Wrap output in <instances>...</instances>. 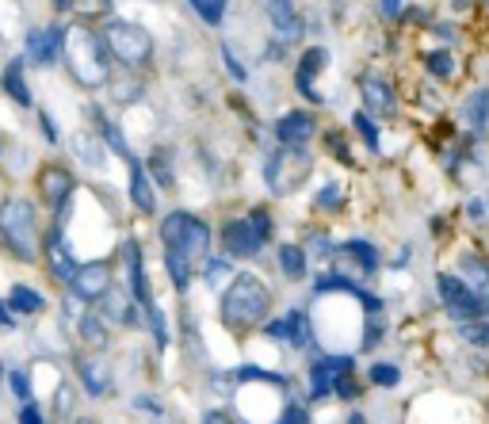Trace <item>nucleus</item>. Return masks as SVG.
<instances>
[{
	"label": "nucleus",
	"mask_w": 489,
	"mask_h": 424,
	"mask_svg": "<svg viewBox=\"0 0 489 424\" xmlns=\"http://www.w3.org/2000/svg\"><path fill=\"white\" fill-rule=\"evenodd\" d=\"M61 58H66L69 66V77L80 84V89H108L112 80V50L108 42H103V31H92L89 24H73L66 27V38H61Z\"/></svg>",
	"instance_id": "f257e3e1"
},
{
	"label": "nucleus",
	"mask_w": 489,
	"mask_h": 424,
	"mask_svg": "<svg viewBox=\"0 0 489 424\" xmlns=\"http://www.w3.org/2000/svg\"><path fill=\"white\" fill-rule=\"evenodd\" d=\"M271 313V287L257 271H233L222 291L218 317L229 333H252L268 322Z\"/></svg>",
	"instance_id": "f03ea898"
},
{
	"label": "nucleus",
	"mask_w": 489,
	"mask_h": 424,
	"mask_svg": "<svg viewBox=\"0 0 489 424\" xmlns=\"http://www.w3.org/2000/svg\"><path fill=\"white\" fill-rule=\"evenodd\" d=\"M0 241L19 264H35L42 252V229H38V207L24 196H12L0 203Z\"/></svg>",
	"instance_id": "7ed1b4c3"
},
{
	"label": "nucleus",
	"mask_w": 489,
	"mask_h": 424,
	"mask_svg": "<svg viewBox=\"0 0 489 424\" xmlns=\"http://www.w3.org/2000/svg\"><path fill=\"white\" fill-rule=\"evenodd\" d=\"M310 176H314V157H310L306 145H283L280 142V150H271L264 161V187L275 199L303 192Z\"/></svg>",
	"instance_id": "20e7f679"
},
{
	"label": "nucleus",
	"mask_w": 489,
	"mask_h": 424,
	"mask_svg": "<svg viewBox=\"0 0 489 424\" xmlns=\"http://www.w3.org/2000/svg\"><path fill=\"white\" fill-rule=\"evenodd\" d=\"M157 233H161L165 249H180L184 257H191L196 268H203V260L210 257V241H215L210 226L199 215H191V210H168L157 226Z\"/></svg>",
	"instance_id": "39448f33"
},
{
	"label": "nucleus",
	"mask_w": 489,
	"mask_h": 424,
	"mask_svg": "<svg viewBox=\"0 0 489 424\" xmlns=\"http://www.w3.org/2000/svg\"><path fill=\"white\" fill-rule=\"evenodd\" d=\"M103 42H108L112 58L119 61L122 69H145L154 61V35L145 31L134 19H108L103 27Z\"/></svg>",
	"instance_id": "423d86ee"
},
{
	"label": "nucleus",
	"mask_w": 489,
	"mask_h": 424,
	"mask_svg": "<svg viewBox=\"0 0 489 424\" xmlns=\"http://www.w3.org/2000/svg\"><path fill=\"white\" fill-rule=\"evenodd\" d=\"M436 294H440V302H443V310H448V317L455 325L474 322V317H489V302L462 280L459 271H440L436 275Z\"/></svg>",
	"instance_id": "0eeeda50"
},
{
	"label": "nucleus",
	"mask_w": 489,
	"mask_h": 424,
	"mask_svg": "<svg viewBox=\"0 0 489 424\" xmlns=\"http://www.w3.org/2000/svg\"><path fill=\"white\" fill-rule=\"evenodd\" d=\"M115 283V271H112V260H103V257H96V260H80L77 264V271L69 275V294L77 302H89V306H96L103 294H108V287Z\"/></svg>",
	"instance_id": "6e6552de"
},
{
	"label": "nucleus",
	"mask_w": 489,
	"mask_h": 424,
	"mask_svg": "<svg viewBox=\"0 0 489 424\" xmlns=\"http://www.w3.org/2000/svg\"><path fill=\"white\" fill-rule=\"evenodd\" d=\"M329 61H333V54H329L325 47H306V50H303V58H299V69H294V89H299V96H303L306 103H314V108H322V103H329V100H325V92L317 89V80L325 77Z\"/></svg>",
	"instance_id": "1a4fd4ad"
},
{
	"label": "nucleus",
	"mask_w": 489,
	"mask_h": 424,
	"mask_svg": "<svg viewBox=\"0 0 489 424\" xmlns=\"http://www.w3.org/2000/svg\"><path fill=\"white\" fill-rule=\"evenodd\" d=\"M356 371V359L348 352H325L317 355L310 371H306V383H310V401H322V398H333V387L340 375Z\"/></svg>",
	"instance_id": "9d476101"
},
{
	"label": "nucleus",
	"mask_w": 489,
	"mask_h": 424,
	"mask_svg": "<svg viewBox=\"0 0 489 424\" xmlns=\"http://www.w3.org/2000/svg\"><path fill=\"white\" fill-rule=\"evenodd\" d=\"M38 192L47 199V207L58 215V210H69L77 203V180L66 164H47L38 173Z\"/></svg>",
	"instance_id": "9b49d317"
},
{
	"label": "nucleus",
	"mask_w": 489,
	"mask_h": 424,
	"mask_svg": "<svg viewBox=\"0 0 489 424\" xmlns=\"http://www.w3.org/2000/svg\"><path fill=\"white\" fill-rule=\"evenodd\" d=\"M218 245L229 260H252V257H260V241H257V233H252L249 218L238 215V218H226L222 229H218Z\"/></svg>",
	"instance_id": "f8f14e48"
},
{
	"label": "nucleus",
	"mask_w": 489,
	"mask_h": 424,
	"mask_svg": "<svg viewBox=\"0 0 489 424\" xmlns=\"http://www.w3.org/2000/svg\"><path fill=\"white\" fill-rule=\"evenodd\" d=\"M42 252H47V268L54 271V280H61V283H69V275L77 271V249L69 245V238H66V229L61 226H50V233L42 238Z\"/></svg>",
	"instance_id": "ddd939ff"
},
{
	"label": "nucleus",
	"mask_w": 489,
	"mask_h": 424,
	"mask_svg": "<svg viewBox=\"0 0 489 424\" xmlns=\"http://www.w3.org/2000/svg\"><path fill=\"white\" fill-rule=\"evenodd\" d=\"M119 252H122V264H126V287H131L138 306L145 310V306L157 302V299H154V291H150V275H145V257H142L138 238H126Z\"/></svg>",
	"instance_id": "4468645a"
},
{
	"label": "nucleus",
	"mask_w": 489,
	"mask_h": 424,
	"mask_svg": "<svg viewBox=\"0 0 489 424\" xmlns=\"http://www.w3.org/2000/svg\"><path fill=\"white\" fill-rule=\"evenodd\" d=\"M268 341L275 344H291V348H303L306 336H310V317L303 310H287L280 317H268V322L260 325Z\"/></svg>",
	"instance_id": "2eb2a0df"
},
{
	"label": "nucleus",
	"mask_w": 489,
	"mask_h": 424,
	"mask_svg": "<svg viewBox=\"0 0 489 424\" xmlns=\"http://www.w3.org/2000/svg\"><path fill=\"white\" fill-rule=\"evenodd\" d=\"M61 38H66V27H58V24H50V27H35V31H27V38H24V50H27V61H31V66H38V69H47V66H54V61L61 58Z\"/></svg>",
	"instance_id": "dca6fc26"
},
{
	"label": "nucleus",
	"mask_w": 489,
	"mask_h": 424,
	"mask_svg": "<svg viewBox=\"0 0 489 424\" xmlns=\"http://www.w3.org/2000/svg\"><path fill=\"white\" fill-rule=\"evenodd\" d=\"M96 306H100V313H103V322L108 325H138V313H142L131 287H119V283H112L108 294H103Z\"/></svg>",
	"instance_id": "f3484780"
},
{
	"label": "nucleus",
	"mask_w": 489,
	"mask_h": 424,
	"mask_svg": "<svg viewBox=\"0 0 489 424\" xmlns=\"http://www.w3.org/2000/svg\"><path fill=\"white\" fill-rule=\"evenodd\" d=\"M271 134H275V142H283V145H306V142L317 134V119H314L306 108L283 111L280 119H275Z\"/></svg>",
	"instance_id": "a211bd4d"
},
{
	"label": "nucleus",
	"mask_w": 489,
	"mask_h": 424,
	"mask_svg": "<svg viewBox=\"0 0 489 424\" xmlns=\"http://www.w3.org/2000/svg\"><path fill=\"white\" fill-rule=\"evenodd\" d=\"M333 257H336V264H352L356 268V280H367V275H375L378 264H382L375 241H364V238H352L345 245H336Z\"/></svg>",
	"instance_id": "6ab92c4d"
},
{
	"label": "nucleus",
	"mask_w": 489,
	"mask_h": 424,
	"mask_svg": "<svg viewBox=\"0 0 489 424\" xmlns=\"http://www.w3.org/2000/svg\"><path fill=\"white\" fill-rule=\"evenodd\" d=\"M126 173H131V187H126V192H131L134 210L138 215H154L157 210V184L150 176V168L134 157V161H126Z\"/></svg>",
	"instance_id": "aec40b11"
},
{
	"label": "nucleus",
	"mask_w": 489,
	"mask_h": 424,
	"mask_svg": "<svg viewBox=\"0 0 489 424\" xmlns=\"http://www.w3.org/2000/svg\"><path fill=\"white\" fill-rule=\"evenodd\" d=\"M359 100H364V108L371 115H394L398 111V96L390 89V80H382L375 73L359 77Z\"/></svg>",
	"instance_id": "412c9836"
},
{
	"label": "nucleus",
	"mask_w": 489,
	"mask_h": 424,
	"mask_svg": "<svg viewBox=\"0 0 489 424\" xmlns=\"http://www.w3.org/2000/svg\"><path fill=\"white\" fill-rule=\"evenodd\" d=\"M264 5H268V19H271L275 35L287 38V42L303 38L306 19H303V12H299V8H294V0H264Z\"/></svg>",
	"instance_id": "4be33fe9"
},
{
	"label": "nucleus",
	"mask_w": 489,
	"mask_h": 424,
	"mask_svg": "<svg viewBox=\"0 0 489 424\" xmlns=\"http://www.w3.org/2000/svg\"><path fill=\"white\" fill-rule=\"evenodd\" d=\"M77 378L92 398H103L112 390V371L100 355H77Z\"/></svg>",
	"instance_id": "5701e85b"
},
{
	"label": "nucleus",
	"mask_w": 489,
	"mask_h": 424,
	"mask_svg": "<svg viewBox=\"0 0 489 424\" xmlns=\"http://www.w3.org/2000/svg\"><path fill=\"white\" fill-rule=\"evenodd\" d=\"M455 271L462 275L466 283H471L482 299L489 302V260L482 257L478 249H466V252H459V260H455Z\"/></svg>",
	"instance_id": "b1692460"
},
{
	"label": "nucleus",
	"mask_w": 489,
	"mask_h": 424,
	"mask_svg": "<svg viewBox=\"0 0 489 424\" xmlns=\"http://www.w3.org/2000/svg\"><path fill=\"white\" fill-rule=\"evenodd\" d=\"M77 336H80V344H89L92 352H103V348L112 344V325L103 322V313H100V310H89V313H80Z\"/></svg>",
	"instance_id": "393cba45"
},
{
	"label": "nucleus",
	"mask_w": 489,
	"mask_h": 424,
	"mask_svg": "<svg viewBox=\"0 0 489 424\" xmlns=\"http://www.w3.org/2000/svg\"><path fill=\"white\" fill-rule=\"evenodd\" d=\"M0 84H5V96L16 103V108H31V103H35L31 84L24 77V61H19V58L5 66V73H0Z\"/></svg>",
	"instance_id": "a878e982"
},
{
	"label": "nucleus",
	"mask_w": 489,
	"mask_h": 424,
	"mask_svg": "<svg viewBox=\"0 0 489 424\" xmlns=\"http://www.w3.org/2000/svg\"><path fill=\"white\" fill-rule=\"evenodd\" d=\"M462 119L471 126V138H485V131H489V89H474L462 100Z\"/></svg>",
	"instance_id": "bb28decb"
},
{
	"label": "nucleus",
	"mask_w": 489,
	"mask_h": 424,
	"mask_svg": "<svg viewBox=\"0 0 489 424\" xmlns=\"http://www.w3.org/2000/svg\"><path fill=\"white\" fill-rule=\"evenodd\" d=\"M275 260H280V271L287 275V280H306V271H310V252H306V245H280L275 249Z\"/></svg>",
	"instance_id": "cd10ccee"
},
{
	"label": "nucleus",
	"mask_w": 489,
	"mask_h": 424,
	"mask_svg": "<svg viewBox=\"0 0 489 424\" xmlns=\"http://www.w3.org/2000/svg\"><path fill=\"white\" fill-rule=\"evenodd\" d=\"M92 119H96V134L103 138V145L115 154V157H122V161H134V154H131V145H126V138H122V131H119V122H112L108 115H103L100 108H92Z\"/></svg>",
	"instance_id": "c85d7f7f"
},
{
	"label": "nucleus",
	"mask_w": 489,
	"mask_h": 424,
	"mask_svg": "<svg viewBox=\"0 0 489 424\" xmlns=\"http://www.w3.org/2000/svg\"><path fill=\"white\" fill-rule=\"evenodd\" d=\"M8 306H12L16 317H35V313L47 310V299H42V294H38L35 287H27V283H12Z\"/></svg>",
	"instance_id": "c756f323"
},
{
	"label": "nucleus",
	"mask_w": 489,
	"mask_h": 424,
	"mask_svg": "<svg viewBox=\"0 0 489 424\" xmlns=\"http://www.w3.org/2000/svg\"><path fill=\"white\" fill-rule=\"evenodd\" d=\"M145 168H150L154 184L161 187V192H173L176 187V164H173V154L168 150H154L150 161H145Z\"/></svg>",
	"instance_id": "7c9ffc66"
},
{
	"label": "nucleus",
	"mask_w": 489,
	"mask_h": 424,
	"mask_svg": "<svg viewBox=\"0 0 489 424\" xmlns=\"http://www.w3.org/2000/svg\"><path fill=\"white\" fill-rule=\"evenodd\" d=\"M165 271H168V280H173L176 291H187L191 275H196V264H191V257H184L180 249H165Z\"/></svg>",
	"instance_id": "2f4dec72"
},
{
	"label": "nucleus",
	"mask_w": 489,
	"mask_h": 424,
	"mask_svg": "<svg viewBox=\"0 0 489 424\" xmlns=\"http://www.w3.org/2000/svg\"><path fill=\"white\" fill-rule=\"evenodd\" d=\"M455 69H459V61H455V54H452L448 47H440V50H429V54H424V73H429V77H436V80H452Z\"/></svg>",
	"instance_id": "473e14b6"
},
{
	"label": "nucleus",
	"mask_w": 489,
	"mask_h": 424,
	"mask_svg": "<svg viewBox=\"0 0 489 424\" xmlns=\"http://www.w3.org/2000/svg\"><path fill=\"white\" fill-rule=\"evenodd\" d=\"M352 126H356V138L364 142L371 154H382V131H378V122H375V115L367 108L352 115Z\"/></svg>",
	"instance_id": "72a5a7b5"
},
{
	"label": "nucleus",
	"mask_w": 489,
	"mask_h": 424,
	"mask_svg": "<svg viewBox=\"0 0 489 424\" xmlns=\"http://www.w3.org/2000/svg\"><path fill=\"white\" fill-rule=\"evenodd\" d=\"M61 12H73L84 24H92V19H108L112 16V0H66Z\"/></svg>",
	"instance_id": "f704fd0d"
},
{
	"label": "nucleus",
	"mask_w": 489,
	"mask_h": 424,
	"mask_svg": "<svg viewBox=\"0 0 489 424\" xmlns=\"http://www.w3.org/2000/svg\"><path fill=\"white\" fill-rule=\"evenodd\" d=\"M187 8L196 12L207 27H222L226 12H229V0H187Z\"/></svg>",
	"instance_id": "c9c22d12"
},
{
	"label": "nucleus",
	"mask_w": 489,
	"mask_h": 424,
	"mask_svg": "<svg viewBox=\"0 0 489 424\" xmlns=\"http://www.w3.org/2000/svg\"><path fill=\"white\" fill-rule=\"evenodd\" d=\"M314 207H317V210H325V215L340 210V207H345V184H340V180H325L322 187H317Z\"/></svg>",
	"instance_id": "e433bc0d"
},
{
	"label": "nucleus",
	"mask_w": 489,
	"mask_h": 424,
	"mask_svg": "<svg viewBox=\"0 0 489 424\" xmlns=\"http://www.w3.org/2000/svg\"><path fill=\"white\" fill-rule=\"evenodd\" d=\"M245 218H249V226H252V233H257V241H260V245H268V241L275 238V218H271V210H268V207H249V210H245Z\"/></svg>",
	"instance_id": "4c0bfd02"
},
{
	"label": "nucleus",
	"mask_w": 489,
	"mask_h": 424,
	"mask_svg": "<svg viewBox=\"0 0 489 424\" xmlns=\"http://www.w3.org/2000/svg\"><path fill=\"white\" fill-rule=\"evenodd\" d=\"M367 383L378 387V390H394V387H401V367L398 364H371Z\"/></svg>",
	"instance_id": "58836bf2"
},
{
	"label": "nucleus",
	"mask_w": 489,
	"mask_h": 424,
	"mask_svg": "<svg viewBox=\"0 0 489 424\" xmlns=\"http://www.w3.org/2000/svg\"><path fill=\"white\" fill-rule=\"evenodd\" d=\"M108 89H112V96H115L119 108H126V103H138V100H142V84H138L134 69H131V77H126V84L112 77V80H108Z\"/></svg>",
	"instance_id": "ea45409f"
},
{
	"label": "nucleus",
	"mask_w": 489,
	"mask_h": 424,
	"mask_svg": "<svg viewBox=\"0 0 489 424\" xmlns=\"http://www.w3.org/2000/svg\"><path fill=\"white\" fill-rule=\"evenodd\" d=\"M459 336L474 348H489V317H474V322H459Z\"/></svg>",
	"instance_id": "a19ab883"
},
{
	"label": "nucleus",
	"mask_w": 489,
	"mask_h": 424,
	"mask_svg": "<svg viewBox=\"0 0 489 424\" xmlns=\"http://www.w3.org/2000/svg\"><path fill=\"white\" fill-rule=\"evenodd\" d=\"M73 154H80V157H84V164L100 168V164H103V138H100V134H96V138H89V134H77V142H73Z\"/></svg>",
	"instance_id": "79ce46f5"
},
{
	"label": "nucleus",
	"mask_w": 489,
	"mask_h": 424,
	"mask_svg": "<svg viewBox=\"0 0 489 424\" xmlns=\"http://www.w3.org/2000/svg\"><path fill=\"white\" fill-rule=\"evenodd\" d=\"M145 313V325H150V333H154V344L165 352L168 348V325H165V313H161V306L157 302H150L142 310Z\"/></svg>",
	"instance_id": "37998d69"
},
{
	"label": "nucleus",
	"mask_w": 489,
	"mask_h": 424,
	"mask_svg": "<svg viewBox=\"0 0 489 424\" xmlns=\"http://www.w3.org/2000/svg\"><path fill=\"white\" fill-rule=\"evenodd\" d=\"M218 54H222V61H226V73H229L233 80H238V84H245V80H249V69H245V61H241L238 54H233L229 42H218Z\"/></svg>",
	"instance_id": "c03bdc74"
},
{
	"label": "nucleus",
	"mask_w": 489,
	"mask_h": 424,
	"mask_svg": "<svg viewBox=\"0 0 489 424\" xmlns=\"http://www.w3.org/2000/svg\"><path fill=\"white\" fill-rule=\"evenodd\" d=\"M8 387H12V394H16L19 401H31V398H35V383H31V371H24V367L8 371Z\"/></svg>",
	"instance_id": "a18cd8bd"
},
{
	"label": "nucleus",
	"mask_w": 489,
	"mask_h": 424,
	"mask_svg": "<svg viewBox=\"0 0 489 424\" xmlns=\"http://www.w3.org/2000/svg\"><path fill=\"white\" fill-rule=\"evenodd\" d=\"M306 252L317 260H333V252H336V241H329L325 233H310L306 238Z\"/></svg>",
	"instance_id": "49530a36"
},
{
	"label": "nucleus",
	"mask_w": 489,
	"mask_h": 424,
	"mask_svg": "<svg viewBox=\"0 0 489 424\" xmlns=\"http://www.w3.org/2000/svg\"><path fill=\"white\" fill-rule=\"evenodd\" d=\"M401 24H413V27H432L436 19H432V12L424 8V5H409L406 12H401Z\"/></svg>",
	"instance_id": "de8ad7c7"
},
{
	"label": "nucleus",
	"mask_w": 489,
	"mask_h": 424,
	"mask_svg": "<svg viewBox=\"0 0 489 424\" xmlns=\"http://www.w3.org/2000/svg\"><path fill=\"white\" fill-rule=\"evenodd\" d=\"M314 413L306 409V406H294V401H287V406L280 409V417H275V420H280V424H306Z\"/></svg>",
	"instance_id": "09e8293b"
},
{
	"label": "nucleus",
	"mask_w": 489,
	"mask_h": 424,
	"mask_svg": "<svg viewBox=\"0 0 489 424\" xmlns=\"http://www.w3.org/2000/svg\"><path fill=\"white\" fill-rule=\"evenodd\" d=\"M54 417H73V390L66 383H58V394H54Z\"/></svg>",
	"instance_id": "8fccbe9b"
},
{
	"label": "nucleus",
	"mask_w": 489,
	"mask_h": 424,
	"mask_svg": "<svg viewBox=\"0 0 489 424\" xmlns=\"http://www.w3.org/2000/svg\"><path fill=\"white\" fill-rule=\"evenodd\" d=\"M325 145H329V154H340V161H345V164H356L352 154H348V142H345V134H340V131H329Z\"/></svg>",
	"instance_id": "3c124183"
},
{
	"label": "nucleus",
	"mask_w": 489,
	"mask_h": 424,
	"mask_svg": "<svg viewBox=\"0 0 489 424\" xmlns=\"http://www.w3.org/2000/svg\"><path fill=\"white\" fill-rule=\"evenodd\" d=\"M401 12H406V0H378V16L387 24H401Z\"/></svg>",
	"instance_id": "603ef678"
},
{
	"label": "nucleus",
	"mask_w": 489,
	"mask_h": 424,
	"mask_svg": "<svg viewBox=\"0 0 489 424\" xmlns=\"http://www.w3.org/2000/svg\"><path fill=\"white\" fill-rule=\"evenodd\" d=\"M134 409H138V413H150V417H165L161 398H154V394H138V398H134Z\"/></svg>",
	"instance_id": "864d4df0"
},
{
	"label": "nucleus",
	"mask_w": 489,
	"mask_h": 424,
	"mask_svg": "<svg viewBox=\"0 0 489 424\" xmlns=\"http://www.w3.org/2000/svg\"><path fill=\"white\" fill-rule=\"evenodd\" d=\"M42 420H47V413L35 406V398L24 401V409H19V424H42Z\"/></svg>",
	"instance_id": "5fc2aeb1"
},
{
	"label": "nucleus",
	"mask_w": 489,
	"mask_h": 424,
	"mask_svg": "<svg viewBox=\"0 0 489 424\" xmlns=\"http://www.w3.org/2000/svg\"><path fill=\"white\" fill-rule=\"evenodd\" d=\"M38 126H42V138H47V142L54 145V142H58V122H54L47 111H42V115H38Z\"/></svg>",
	"instance_id": "6e6d98bb"
},
{
	"label": "nucleus",
	"mask_w": 489,
	"mask_h": 424,
	"mask_svg": "<svg viewBox=\"0 0 489 424\" xmlns=\"http://www.w3.org/2000/svg\"><path fill=\"white\" fill-rule=\"evenodd\" d=\"M466 218L482 226V222L489 218V215H485V203H482V199H471V203H466Z\"/></svg>",
	"instance_id": "4d7b16f0"
},
{
	"label": "nucleus",
	"mask_w": 489,
	"mask_h": 424,
	"mask_svg": "<svg viewBox=\"0 0 489 424\" xmlns=\"http://www.w3.org/2000/svg\"><path fill=\"white\" fill-rule=\"evenodd\" d=\"M12 325H16L12 306H8V302H0V329H12Z\"/></svg>",
	"instance_id": "13d9d810"
},
{
	"label": "nucleus",
	"mask_w": 489,
	"mask_h": 424,
	"mask_svg": "<svg viewBox=\"0 0 489 424\" xmlns=\"http://www.w3.org/2000/svg\"><path fill=\"white\" fill-rule=\"evenodd\" d=\"M203 420H207V424H215V420L222 424V420H233V417H229L226 409H207V413H203Z\"/></svg>",
	"instance_id": "bf43d9fd"
},
{
	"label": "nucleus",
	"mask_w": 489,
	"mask_h": 424,
	"mask_svg": "<svg viewBox=\"0 0 489 424\" xmlns=\"http://www.w3.org/2000/svg\"><path fill=\"white\" fill-rule=\"evenodd\" d=\"M409 252H413L409 245H401V249H398V257H394L390 264H394V268H398V264H401V268H406V264H409Z\"/></svg>",
	"instance_id": "052dcab7"
},
{
	"label": "nucleus",
	"mask_w": 489,
	"mask_h": 424,
	"mask_svg": "<svg viewBox=\"0 0 489 424\" xmlns=\"http://www.w3.org/2000/svg\"><path fill=\"white\" fill-rule=\"evenodd\" d=\"M61 5H66V0H54V8H58V12H61Z\"/></svg>",
	"instance_id": "680f3d73"
},
{
	"label": "nucleus",
	"mask_w": 489,
	"mask_h": 424,
	"mask_svg": "<svg viewBox=\"0 0 489 424\" xmlns=\"http://www.w3.org/2000/svg\"><path fill=\"white\" fill-rule=\"evenodd\" d=\"M0 378H5V367H0Z\"/></svg>",
	"instance_id": "e2e57ef3"
},
{
	"label": "nucleus",
	"mask_w": 489,
	"mask_h": 424,
	"mask_svg": "<svg viewBox=\"0 0 489 424\" xmlns=\"http://www.w3.org/2000/svg\"><path fill=\"white\" fill-rule=\"evenodd\" d=\"M0 150H5V142H0Z\"/></svg>",
	"instance_id": "0e129e2a"
}]
</instances>
